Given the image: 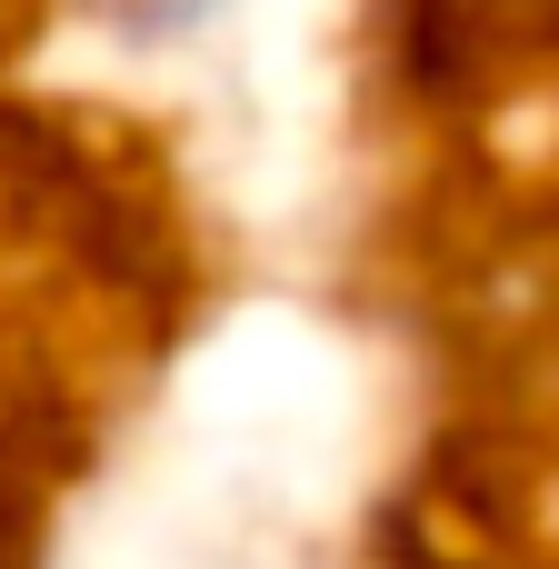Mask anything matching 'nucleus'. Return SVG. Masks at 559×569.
Returning <instances> with one entry per match:
<instances>
[{
  "instance_id": "obj_1",
  "label": "nucleus",
  "mask_w": 559,
  "mask_h": 569,
  "mask_svg": "<svg viewBox=\"0 0 559 569\" xmlns=\"http://www.w3.org/2000/svg\"><path fill=\"white\" fill-rule=\"evenodd\" d=\"M250 0H80V20L120 50V60H180L200 40H220Z\"/></svg>"
}]
</instances>
